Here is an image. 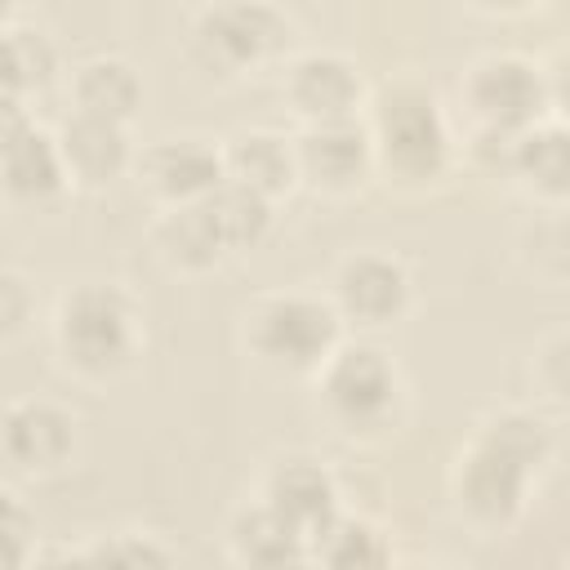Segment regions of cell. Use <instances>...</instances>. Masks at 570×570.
I'll return each instance as SVG.
<instances>
[{"label": "cell", "mask_w": 570, "mask_h": 570, "mask_svg": "<svg viewBox=\"0 0 570 570\" xmlns=\"http://www.w3.org/2000/svg\"><path fill=\"white\" fill-rule=\"evenodd\" d=\"M548 454V436L534 419H499L463 468V503L485 521H508L521 508L530 468Z\"/></svg>", "instance_id": "6da1fadb"}, {"label": "cell", "mask_w": 570, "mask_h": 570, "mask_svg": "<svg viewBox=\"0 0 570 570\" xmlns=\"http://www.w3.org/2000/svg\"><path fill=\"white\" fill-rule=\"evenodd\" d=\"M62 347L89 365L107 370L129 352V307L107 285H85L62 307Z\"/></svg>", "instance_id": "7a4b0ae2"}, {"label": "cell", "mask_w": 570, "mask_h": 570, "mask_svg": "<svg viewBox=\"0 0 570 570\" xmlns=\"http://www.w3.org/2000/svg\"><path fill=\"white\" fill-rule=\"evenodd\" d=\"M379 138L396 169L428 174L445 156V129L436 116V102L419 89H392L379 107Z\"/></svg>", "instance_id": "3957f363"}, {"label": "cell", "mask_w": 570, "mask_h": 570, "mask_svg": "<svg viewBox=\"0 0 570 570\" xmlns=\"http://www.w3.org/2000/svg\"><path fill=\"white\" fill-rule=\"evenodd\" d=\"M334 343V316L321 303L307 298H276L263 307L258 316V347L263 356L303 370L312 361H321Z\"/></svg>", "instance_id": "277c9868"}, {"label": "cell", "mask_w": 570, "mask_h": 570, "mask_svg": "<svg viewBox=\"0 0 570 570\" xmlns=\"http://www.w3.org/2000/svg\"><path fill=\"white\" fill-rule=\"evenodd\" d=\"M325 392L334 401V410L352 423H370L392 405V370L379 352L370 347H347L325 379Z\"/></svg>", "instance_id": "5b68a950"}, {"label": "cell", "mask_w": 570, "mask_h": 570, "mask_svg": "<svg viewBox=\"0 0 570 570\" xmlns=\"http://www.w3.org/2000/svg\"><path fill=\"white\" fill-rule=\"evenodd\" d=\"M200 40L223 62H254L285 40V22L263 4H223L200 22Z\"/></svg>", "instance_id": "8992f818"}, {"label": "cell", "mask_w": 570, "mask_h": 570, "mask_svg": "<svg viewBox=\"0 0 570 570\" xmlns=\"http://www.w3.org/2000/svg\"><path fill=\"white\" fill-rule=\"evenodd\" d=\"M472 102L481 107V116L494 129H517V125H525L543 107V85H539V76L525 62L499 58V62H485L476 71Z\"/></svg>", "instance_id": "52a82bcc"}, {"label": "cell", "mask_w": 570, "mask_h": 570, "mask_svg": "<svg viewBox=\"0 0 570 570\" xmlns=\"http://www.w3.org/2000/svg\"><path fill=\"white\" fill-rule=\"evenodd\" d=\"M4 178H9V191L27 196V200H40V196L58 191V183H62L53 142L36 125H22L13 98H9V125H4Z\"/></svg>", "instance_id": "ba28073f"}, {"label": "cell", "mask_w": 570, "mask_h": 570, "mask_svg": "<svg viewBox=\"0 0 570 570\" xmlns=\"http://www.w3.org/2000/svg\"><path fill=\"white\" fill-rule=\"evenodd\" d=\"M272 508L307 539V534H321L330 521H334V485L330 476L307 463V459H294L285 463L276 476H272V490H267Z\"/></svg>", "instance_id": "9c48e42d"}, {"label": "cell", "mask_w": 570, "mask_h": 570, "mask_svg": "<svg viewBox=\"0 0 570 570\" xmlns=\"http://www.w3.org/2000/svg\"><path fill=\"white\" fill-rule=\"evenodd\" d=\"M4 445L18 463L27 468H49L67 454L71 445V423L53 410V405H13L9 410V423H4Z\"/></svg>", "instance_id": "30bf717a"}, {"label": "cell", "mask_w": 570, "mask_h": 570, "mask_svg": "<svg viewBox=\"0 0 570 570\" xmlns=\"http://www.w3.org/2000/svg\"><path fill=\"white\" fill-rule=\"evenodd\" d=\"M200 214H205V223H209V232L218 236L223 249L249 245L267 227V200H263V191L249 187V183H240V178L236 183H218L214 191H205Z\"/></svg>", "instance_id": "8fae6325"}, {"label": "cell", "mask_w": 570, "mask_h": 570, "mask_svg": "<svg viewBox=\"0 0 570 570\" xmlns=\"http://www.w3.org/2000/svg\"><path fill=\"white\" fill-rule=\"evenodd\" d=\"M338 294H343V307L352 316L379 325V321H387L405 303V276L387 258H356V263L343 267Z\"/></svg>", "instance_id": "7c38bea8"}, {"label": "cell", "mask_w": 570, "mask_h": 570, "mask_svg": "<svg viewBox=\"0 0 570 570\" xmlns=\"http://www.w3.org/2000/svg\"><path fill=\"white\" fill-rule=\"evenodd\" d=\"M62 151H67V165L85 183H102V178H111L125 165V138H120L116 120L89 116V111H80L76 120H67Z\"/></svg>", "instance_id": "4fadbf2b"}, {"label": "cell", "mask_w": 570, "mask_h": 570, "mask_svg": "<svg viewBox=\"0 0 570 570\" xmlns=\"http://www.w3.org/2000/svg\"><path fill=\"white\" fill-rule=\"evenodd\" d=\"M303 165L307 174L325 178V183H347L361 174L365 165V134L361 125H352L347 116H334V120H321L307 138H303Z\"/></svg>", "instance_id": "5bb4252c"}, {"label": "cell", "mask_w": 570, "mask_h": 570, "mask_svg": "<svg viewBox=\"0 0 570 570\" xmlns=\"http://www.w3.org/2000/svg\"><path fill=\"white\" fill-rule=\"evenodd\" d=\"M289 94L303 111H312L321 120H334V116H347V107L356 102V76L338 58H307V62L294 67Z\"/></svg>", "instance_id": "9a60e30c"}, {"label": "cell", "mask_w": 570, "mask_h": 570, "mask_svg": "<svg viewBox=\"0 0 570 570\" xmlns=\"http://www.w3.org/2000/svg\"><path fill=\"white\" fill-rule=\"evenodd\" d=\"M151 178L165 196H205L218 187V156L200 142H165L151 156Z\"/></svg>", "instance_id": "2e32d148"}, {"label": "cell", "mask_w": 570, "mask_h": 570, "mask_svg": "<svg viewBox=\"0 0 570 570\" xmlns=\"http://www.w3.org/2000/svg\"><path fill=\"white\" fill-rule=\"evenodd\" d=\"M303 534L267 503L258 512H245L236 521V548L245 561H258V566H285V561H298L303 557Z\"/></svg>", "instance_id": "e0dca14e"}, {"label": "cell", "mask_w": 570, "mask_h": 570, "mask_svg": "<svg viewBox=\"0 0 570 570\" xmlns=\"http://www.w3.org/2000/svg\"><path fill=\"white\" fill-rule=\"evenodd\" d=\"M76 98H80V111L120 120L138 102V80L125 62H89L76 80Z\"/></svg>", "instance_id": "ac0fdd59"}, {"label": "cell", "mask_w": 570, "mask_h": 570, "mask_svg": "<svg viewBox=\"0 0 570 570\" xmlns=\"http://www.w3.org/2000/svg\"><path fill=\"white\" fill-rule=\"evenodd\" d=\"M512 165L543 191H570V129H534L517 142Z\"/></svg>", "instance_id": "d6986e66"}, {"label": "cell", "mask_w": 570, "mask_h": 570, "mask_svg": "<svg viewBox=\"0 0 570 570\" xmlns=\"http://www.w3.org/2000/svg\"><path fill=\"white\" fill-rule=\"evenodd\" d=\"M232 169H236L240 183H249V187H258V191L267 196V191H276V187L289 183L285 142L272 138V134H245V138H236V147H232Z\"/></svg>", "instance_id": "ffe728a7"}, {"label": "cell", "mask_w": 570, "mask_h": 570, "mask_svg": "<svg viewBox=\"0 0 570 570\" xmlns=\"http://www.w3.org/2000/svg\"><path fill=\"white\" fill-rule=\"evenodd\" d=\"M160 245L169 249V258H178V263H191V267H200V263H214L218 258V236L209 232V223H205V214H200V205L196 209H183L178 218H169L165 223V232H160Z\"/></svg>", "instance_id": "44dd1931"}, {"label": "cell", "mask_w": 570, "mask_h": 570, "mask_svg": "<svg viewBox=\"0 0 570 570\" xmlns=\"http://www.w3.org/2000/svg\"><path fill=\"white\" fill-rule=\"evenodd\" d=\"M321 557L334 561V566H374L383 561V543L370 525H356V521H330L321 530Z\"/></svg>", "instance_id": "7402d4cb"}, {"label": "cell", "mask_w": 570, "mask_h": 570, "mask_svg": "<svg viewBox=\"0 0 570 570\" xmlns=\"http://www.w3.org/2000/svg\"><path fill=\"white\" fill-rule=\"evenodd\" d=\"M49 71H53L49 45L31 31H13L9 36V94H18L22 85H45Z\"/></svg>", "instance_id": "603a6c76"}, {"label": "cell", "mask_w": 570, "mask_h": 570, "mask_svg": "<svg viewBox=\"0 0 570 570\" xmlns=\"http://www.w3.org/2000/svg\"><path fill=\"white\" fill-rule=\"evenodd\" d=\"M548 383L561 396H570V338H561V343L548 347Z\"/></svg>", "instance_id": "cb8c5ba5"}, {"label": "cell", "mask_w": 570, "mask_h": 570, "mask_svg": "<svg viewBox=\"0 0 570 570\" xmlns=\"http://www.w3.org/2000/svg\"><path fill=\"white\" fill-rule=\"evenodd\" d=\"M552 98L570 111V58H561V62H557V71H552Z\"/></svg>", "instance_id": "d4e9b609"}]
</instances>
